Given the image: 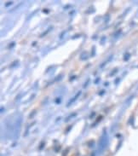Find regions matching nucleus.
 Here are the masks:
<instances>
[]
</instances>
